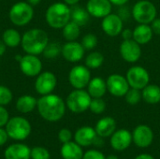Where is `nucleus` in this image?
Listing matches in <instances>:
<instances>
[{
  "mask_svg": "<svg viewBox=\"0 0 160 159\" xmlns=\"http://www.w3.org/2000/svg\"><path fill=\"white\" fill-rule=\"evenodd\" d=\"M66 102L63 98L54 94L42 96L38 99L37 109L39 115L48 122H57L66 113Z\"/></svg>",
  "mask_w": 160,
  "mask_h": 159,
  "instance_id": "obj_1",
  "label": "nucleus"
},
{
  "mask_svg": "<svg viewBox=\"0 0 160 159\" xmlns=\"http://www.w3.org/2000/svg\"><path fill=\"white\" fill-rule=\"evenodd\" d=\"M49 43L48 34L40 28H32L22 37V48L28 54H41Z\"/></svg>",
  "mask_w": 160,
  "mask_h": 159,
  "instance_id": "obj_2",
  "label": "nucleus"
},
{
  "mask_svg": "<svg viewBox=\"0 0 160 159\" xmlns=\"http://www.w3.org/2000/svg\"><path fill=\"white\" fill-rule=\"evenodd\" d=\"M45 19L50 27L62 29L70 21V7L66 3H53L47 8Z\"/></svg>",
  "mask_w": 160,
  "mask_h": 159,
  "instance_id": "obj_3",
  "label": "nucleus"
},
{
  "mask_svg": "<svg viewBox=\"0 0 160 159\" xmlns=\"http://www.w3.org/2000/svg\"><path fill=\"white\" fill-rule=\"evenodd\" d=\"M6 130L10 139L16 142H22L30 136L32 127L27 119L22 116H15L9 118L6 125Z\"/></svg>",
  "mask_w": 160,
  "mask_h": 159,
  "instance_id": "obj_4",
  "label": "nucleus"
},
{
  "mask_svg": "<svg viewBox=\"0 0 160 159\" xmlns=\"http://www.w3.org/2000/svg\"><path fill=\"white\" fill-rule=\"evenodd\" d=\"M34 16L33 6L28 2L19 1L11 6L8 17L10 22L16 26H24L28 24Z\"/></svg>",
  "mask_w": 160,
  "mask_h": 159,
  "instance_id": "obj_5",
  "label": "nucleus"
},
{
  "mask_svg": "<svg viewBox=\"0 0 160 159\" xmlns=\"http://www.w3.org/2000/svg\"><path fill=\"white\" fill-rule=\"evenodd\" d=\"M92 97L84 89H74L66 99L67 108L73 113H82L90 107Z\"/></svg>",
  "mask_w": 160,
  "mask_h": 159,
  "instance_id": "obj_6",
  "label": "nucleus"
},
{
  "mask_svg": "<svg viewBox=\"0 0 160 159\" xmlns=\"http://www.w3.org/2000/svg\"><path fill=\"white\" fill-rule=\"evenodd\" d=\"M158 15L156 6L149 0H140L131 8V16L138 23L150 24Z\"/></svg>",
  "mask_w": 160,
  "mask_h": 159,
  "instance_id": "obj_7",
  "label": "nucleus"
},
{
  "mask_svg": "<svg viewBox=\"0 0 160 159\" xmlns=\"http://www.w3.org/2000/svg\"><path fill=\"white\" fill-rule=\"evenodd\" d=\"M126 78L130 88L142 90L150 82L149 72L142 66H133L128 71Z\"/></svg>",
  "mask_w": 160,
  "mask_h": 159,
  "instance_id": "obj_8",
  "label": "nucleus"
},
{
  "mask_svg": "<svg viewBox=\"0 0 160 159\" xmlns=\"http://www.w3.org/2000/svg\"><path fill=\"white\" fill-rule=\"evenodd\" d=\"M91 79L90 68L83 65L74 66L68 73V82L74 89H84Z\"/></svg>",
  "mask_w": 160,
  "mask_h": 159,
  "instance_id": "obj_9",
  "label": "nucleus"
},
{
  "mask_svg": "<svg viewBox=\"0 0 160 159\" xmlns=\"http://www.w3.org/2000/svg\"><path fill=\"white\" fill-rule=\"evenodd\" d=\"M106 83L108 92L112 96L116 97H125V95L130 88L127 78L117 73L111 74L106 80Z\"/></svg>",
  "mask_w": 160,
  "mask_h": 159,
  "instance_id": "obj_10",
  "label": "nucleus"
},
{
  "mask_svg": "<svg viewBox=\"0 0 160 159\" xmlns=\"http://www.w3.org/2000/svg\"><path fill=\"white\" fill-rule=\"evenodd\" d=\"M57 84L56 76L51 71L40 72L35 82V90L41 96L52 94Z\"/></svg>",
  "mask_w": 160,
  "mask_h": 159,
  "instance_id": "obj_11",
  "label": "nucleus"
},
{
  "mask_svg": "<svg viewBox=\"0 0 160 159\" xmlns=\"http://www.w3.org/2000/svg\"><path fill=\"white\" fill-rule=\"evenodd\" d=\"M119 52L121 57L128 63L134 64L139 61L142 56V48L133 38L123 40L120 44Z\"/></svg>",
  "mask_w": 160,
  "mask_h": 159,
  "instance_id": "obj_12",
  "label": "nucleus"
},
{
  "mask_svg": "<svg viewBox=\"0 0 160 159\" xmlns=\"http://www.w3.org/2000/svg\"><path fill=\"white\" fill-rule=\"evenodd\" d=\"M21 71L27 77H37L42 69V62L35 54L26 53L19 61Z\"/></svg>",
  "mask_w": 160,
  "mask_h": 159,
  "instance_id": "obj_13",
  "label": "nucleus"
},
{
  "mask_svg": "<svg viewBox=\"0 0 160 159\" xmlns=\"http://www.w3.org/2000/svg\"><path fill=\"white\" fill-rule=\"evenodd\" d=\"M101 28L109 37H116L121 34L124 29V21L118 14L110 13L102 19Z\"/></svg>",
  "mask_w": 160,
  "mask_h": 159,
  "instance_id": "obj_14",
  "label": "nucleus"
},
{
  "mask_svg": "<svg viewBox=\"0 0 160 159\" xmlns=\"http://www.w3.org/2000/svg\"><path fill=\"white\" fill-rule=\"evenodd\" d=\"M85 50L82 47V43L74 40L68 41L62 46L61 54L65 60L70 63H77L81 61L84 56Z\"/></svg>",
  "mask_w": 160,
  "mask_h": 159,
  "instance_id": "obj_15",
  "label": "nucleus"
},
{
  "mask_svg": "<svg viewBox=\"0 0 160 159\" xmlns=\"http://www.w3.org/2000/svg\"><path fill=\"white\" fill-rule=\"evenodd\" d=\"M132 141L140 148L149 147L154 141V132L146 125H139L132 132Z\"/></svg>",
  "mask_w": 160,
  "mask_h": 159,
  "instance_id": "obj_16",
  "label": "nucleus"
},
{
  "mask_svg": "<svg viewBox=\"0 0 160 159\" xmlns=\"http://www.w3.org/2000/svg\"><path fill=\"white\" fill-rule=\"evenodd\" d=\"M86 9L90 16L97 19H103L112 13V4L110 0H88Z\"/></svg>",
  "mask_w": 160,
  "mask_h": 159,
  "instance_id": "obj_17",
  "label": "nucleus"
},
{
  "mask_svg": "<svg viewBox=\"0 0 160 159\" xmlns=\"http://www.w3.org/2000/svg\"><path fill=\"white\" fill-rule=\"evenodd\" d=\"M132 142V133H130L128 129L115 130L111 136L110 140V143L112 149L119 152L127 150Z\"/></svg>",
  "mask_w": 160,
  "mask_h": 159,
  "instance_id": "obj_18",
  "label": "nucleus"
},
{
  "mask_svg": "<svg viewBox=\"0 0 160 159\" xmlns=\"http://www.w3.org/2000/svg\"><path fill=\"white\" fill-rule=\"evenodd\" d=\"M98 134L91 127H82L74 134V141L82 147H87L95 143Z\"/></svg>",
  "mask_w": 160,
  "mask_h": 159,
  "instance_id": "obj_19",
  "label": "nucleus"
},
{
  "mask_svg": "<svg viewBox=\"0 0 160 159\" xmlns=\"http://www.w3.org/2000/svg\"><path fill=\"white\" fill-rule=\"evenodd\" d=\"M5 159H31V149L23 143L10 144L4 152Z\"/></svg>",
  "mask_w": 160,
  "mask_h": 159,
  "instance_id": "obj_20",
  "label": "nucleus"
},
{
  "mask_svg": "<svg viewBox=\"0 0 160 159\" xmlns=\"http://www.w3.org/2000/svg\"><path fill=\"white\" fill-rule=\"evenodd\" d=\"M95 130L100 138L111 137L116 130V121L111 116L103 117L98 121Z\"/></svg>",
  "mask_w": 160,
  "mask_h": 159,
  "instance_id": "obj_21",
  "label": "nucleus"
},
{
  "mask_svg": "<svg viewBox=\"0 0 160 159\" xmlns=\"http://www.w3.org/2000/svg\"><path fill=\"white\" fill-rule=\"evenodd\" d=\"M154 32L150 24L139 23L133 29V39L140 45H145L149 43L153 38Z\"/></svg>",
  "mask_w": 160,
  "mask_h": 159,
  "instance_id": "obj_22",
  "label": "nucleus"
},
{
  "mask_svg": "<svg viewBox=\"0 0 160 159\" xmlns=\"http://www.w3.org/2000/svg\"><path fill=\"white\" fill-rule=\"evenodd\" d=\"M60 154L63 159H82L84 153L81 145L70 141L67 143H63Z\"/></svg>",
  "mask_w": 160,
  "mask_h": 159,
  "instance_id": "obj_23",
  "label": "nucleus"
},
{
  "mask_svg": "<svg viewBox=\"0 0 160 159\" xmlns=\"http://www.w3.org/2000/svg\"><path fill=\"white\" fill-rule=\"evenodd\" d=\"M107 91L106 81L100 77H95L91 79L87 85V92L92 97V98L102 97L105 96Z\"/></svg>",
  "mask_w": 160,
  "mask_h": 159,
  "instance_id": "obj_24",
  "label": "nucleus"
},
{
  "mask_svg": "<svg viewBox=\"0 0 160 159\" xmlns=\"http://www.w3.org/2000/svg\"><path fill=\"white\" fill-rule=\"evenodd\" d=\"M38 105V99L30 95H23L16 101V109L21 113H29L33 112Z\"/></svg>",
  "mask_w": 160,
  "mask_h": 159,
  "instance_id": "obj_25",
  "label": "nucleus"
},
{
  "mask_svg": "<svg viewBox=\"0 0 160 159\" xmlns=\"http://www.w3.org/2000/svg\"><path fill=\"white\" fill-rule=\"evenodd\" d=\"M90 20V14L88 13L86 7H82V6H72L70 8V21L74 22L78 25L84 26L88 23Z\"/></svg>",
  "mask_w": 160,
  "mask_h": 159,
  "instance_id": "obj_26",
  "label": "nucleus"
},
{
  "mask_svg": "<svg viewBox=\"0 0 160 159\" xmlns=\"http://www.w3.org/2000/svg\"><path fill=\"white\" fill-rule=\"evenodd\" d=\"M142 99L148 104H158L160 102V86L157 84H148L142 90Z\"/></svg>",
  "mask_w": 160,
  "mask_h": 159,
  "instance_id": "obj_27",
  "label": "nucleus"
},
{
  "mask_svg": "<svg viewBox=\"0 0 160 159\" xmlns=\"http://www.w3.org/2000/svg\"><path fill=\"white\" fill-rule=\"evenodd\" d=\"M2 40L8 48H16L22 42L21 34L14 28L6 29L2 35Z\"/></svg>",
  "mask_w": 160,
  "mask_h": 159,
  "instance_id": "obj_28",
  "label": "nucleus"
},
{
  "mask_svg": "<svg viewBox=\"0 0 160 159\" xmlns=\"http://www.w3.org/2000/svg\"><path fill=\"white\" fill-rule=\"evenodd\" d=\"M62 29L63 37L67 41H74L81 35V26L72 21H69Z\"/></svg>",
  "mask_w": 160,
  "mask_h": 159,
  "instance_id": "obj_29",
  "label": "nucleus"
},
{
  "mask_svg": "<svg viewBox=\"0 0 160 159\" xmlns=\"http://www.w3.org/2000/svg\"><path fill=\"white\" fill-rule=\"evenodd\" d=\"M85 66L90 69H97L104 63V55L99 52H92L85 57Z\"/></svg>",
  "mask_w": 160,
  "mask_h": 159,
  "instance_id": "obj_30",
  "label": "nucleus"
},
{
  "mask_svg": "<svg viewBox=\"0 0 160 159\" xmlns=\"http://www.w3.org/2000/svg\"><path fill=\"white\" fill-rule=\"evenodd\" d=\"M62 52V46L58 42H49L46 48L44 49L42 54L47 59H54L59 54H61Z\"/></svg>",
  "mask_w": 160,
  "mask_h": 159,
  "instance_id": "obj_31",
  "label": "nucleus"
},
{
  "mask_svg": "<svg viewBox=\"0 0 160 159\" xmlns=\"http://www.w3.org/2000/svg\"><path fill=\"white\" fill-rule=\"evenodd\" d=\"M125 99H126L127 103L129 105H137L142 99V90L135 89V88H129L128 93L125 95Z\"/></svg>",
  "mask_w": 160,
  "mask_h": 159,
  "instance_id": "obj_32",
  "label": "nucleus"
},
{
  "mask_svg": "<svg viewBox=\"0 0 160 159\" xmlns=\"http://www.w3.org/2000/svg\"><path fill=\"white\" fill-rule=\"evenodd\" d=\"M106 102L102 97L92 98L89 110L95 114H101L106 110Z\"/></svg>",
  "mask_w": 160,
  "mask_h": 159,
  "instance_id": "obj_33",
  "label": "nucleus"
},
{
  "mask_svg": "<svg viewBox=\"0 0 160 159\" xmlns=\"http://www.w3.org/2000/svg\"><path fill=\"white\" fill-rule=\"evenodd\" d=\"M81 43L85 51H92L98 46V37L94 34H86L82 37Z\"/></svg>",
  "mask_w": 160,
  "mask_h": 159,
  "instance_id": "obj_34",
  "label": "nucleus"
},
{
  "mask_svg": "<svg viewBox=\"0 0 160 159\" xmlns=\"http://www.w3.org/2000/svg\"><path fill=\"white\" fill-rule=\"evenodd\" d=\"M13 99V94L9 88L5 85H0V105H8Z\"/></svg>",
  "mask_w": 160,
  "mask_h": 159,
  "instance_id": "obj_35",
  "label": "nucleus"
},
{
  "mask_svg": "<svg viewBox=\"0 0 160 159\" xmlns=\"http://www.w3.org/2000/svg\"><path fill=\"white\" fill-rule=\"evenodd\" d=\"M31 159H51V155L46 148L35 146L31 149Z\"/></svg>",
  "mask_w": 160,
  "mask_h": 159,
  "instance_id": "obj_36",
  "label": "nucleus"
},
{
  "mask_svg": "<svg viewBox=\"0 0 160 159\" xmlns=\"http://www.w3.org/2000/svg\"><path fill=\"white\" fill-rule=\"evenodd\" d=\"M72 139V133L68 128H62L58 132V140L62 143H67Z\"/></svg>",
  "mask_w": 160,
  "mask_h": 159,
  "instance_id": "obj_37",
  "label": "nucleus"
},
{
  "mask_svg": "<svg viewBox=\"0 0 160 159\" xmlns=\"http://www.w3.org/2000/svg\"><path fill=\"white\" fill-rule=\"evenodd\" d=\"M82 159H106L103 153L98 150H88L83 154Z\"/></svg>",
  "mask_w": 160,
  "mask_h": 159,
  "instance_id": "obj_38",
  "label": "nucleus"
},
{
  "mask_svg": "<svg viewBox=\"0 0 160 159\" xmlns=\"http://www.w3.org/2000/svg\"><path fill=\"white\" fill-rule=\"evenodd\" d=\"M9 120V113L5 106L0 105V127H6L7 123Z\"/></svg>",
  "mask_w": 160,
  "mask_h": 159,
  "instance_id": "obj_39",
  "label": "nucleus"
},
{
  "mask_svg": "<svg viewBox=\"0 0 160 159\" xmlns=\"http://www.w3.org/2000/svg\"><path fill=\"white\" fill-rule=\"evenodd\" d=\"M117 14L123 21H128L129 17L131 16V11L126 5H123V6H120V8L118 9Z\"/></svg>",
  "mask_w": 160,
  "mask_h": 159,
  "instance_id": "obj_40",
  "label": "nucleus"
},
{
  "mask_svg": "<svg viewBox=\"0 0 160 159\" xmlns=\"http://www.w3.org/2000/svg\"><path fill=\"white\" fill-rule=\"evenodd\" d=\"M152 30L154 34L156 35H160V18H156L151 23H150Z\"/></svg>",
  "mask_w": 160,
  "mask_h": 159,
  "instance_id": "obj_41",
  "label": "nucleus"
},
{
  "mask_svg": "<svg viewBox=\"0 0 160 159\" xmlns=\"http://www.w3.org/2000/svg\"><path fill=\"white\" fill-rule=\"evenodd\" d=\"M8 132L6 130V128L0 127V146H3L7 143L8 140Z\"/></svg>",
  "mask_w": 160,
  "mask_h": 159,
  "instance_id": "obj_42",
  "label": "nucleus"
},
{
  "mask_svg": "<svg viewBox=\"0 0 160 159\" xmlns=\"http://www.w3.org/2000/svg\"><path fill=\"white\" fill-rule=\"evenodd\" d=\"M123 37V40H128V39H132L133 38V30L129 28L123 29V31L120 34Z\"/></svg>",
  "mask_w": 160,
  "mask_h": 159,
  "instance_id": "obj_43",
  "label": "nucleus"
},
{
  "mask_svg": "<svg viewBox=\"0 0 160 159\" xmlns=\"http://www.w3.org/2000/svg\"><path fill=\"white\" fill-rule=\"evenodd\" d=\"M129 0H110V2L112 4V5H115V6H123V5H126Z\"/></svg>",
  "mask_w": 160,
  "mask_h": 159,
  "instance_id": "obj_44",
  "label": "nucleus"
},
{
  "mask_svg": "<svg viewBox=\"0 0 160 159\" xmlns=\"http://www.w3.org/2000/svg\"><path fill=\"white\" fill-rule=\"evenodd\" d=\"M134 159H155L151 155L149 154H141L139 156H137Z\"/></svg>",
  "mask_w": 160,
  "mask_h": 159,
  "instance_id": "obj_45",
  "label": "nucleus"
},
{
  "mask_svg": "<svg viewBox=\"0 0 160 159\" xmlns=\"http://www.w3.org/2000/svg\"><path fill=\"white\" fill-rule=\"evenodd\" d=\"M6 50H7L6 44L4 43L3 40H0V56L4 55V53L6 52Z\"/></svg>",
  "mask_w": 160,
  "mask_h": 159,
  "instance_id": "obj_46",
  "label": "nucleus"
},
{
  "mask_svg": "<svg viewBox=\"0 0 160 159\" xmlns=\"http://www.w3.org/2000/svg\"><path fill=\"white\" fill-rule=\"evenodd\" d=\"M80 0H64V3H66L68 6H75L78 5Z\"/></svg>",
  "mask_w": 160,
  "mask_h": 159,
  "instance_id": "obj_47",
  "label": "nucleus"
},
{
  "mask_svg": "<svg viewBox=\"0 0 160 159\" xmlns=\"http://www.w3.org/2000/svg\"><path fill=\"white\" fill-rule=\"evenodd\" d=\"M26 2H28L32 6H36V5H38L41 2V0H26Z\"/></svg>",
  "mask_w": 160,
  "mask_h": 159,
  "instance_id": "obj_48",
  "label": "nucleus"
},
{
  "mask_svg": "<svg viewBox=\"0 0 160 159\" xmlns=\"http://www.w3.org/2000/svg\"><path fill=\"white\" fill-rule=\"evenodd\" d=\"M106 159H119V157L115 155H111V156H108Z\"/></svg>",
  "mask_w": 160,
  "mask_h": 159,
  "instance_id": "obj_49",
  "label": "nucleus"
}]
</instances>
